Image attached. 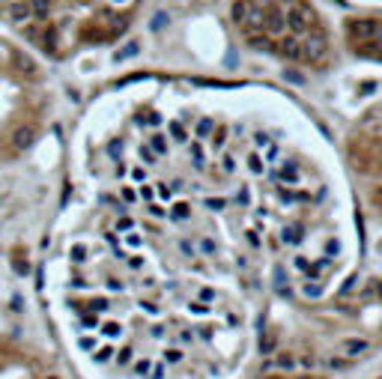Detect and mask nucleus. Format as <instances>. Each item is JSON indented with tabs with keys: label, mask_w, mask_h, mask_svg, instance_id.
I'll use <instances>...</instances> for the list:
<instances>
[{
	"label": "nucleus",
	"mask_w": 382,
	"mask_h": 379,
	"mask_svg": "<svg viewBox=\"0 0 382 379\" xmlns=\"http://www.w3.org/2000/svg\"><path fill=\"white\" fill-rule=\"evenodd\" d=\"M120 230H131V218H123L120 221Z\"/></svg>",
	"instance_id": "obj_20"
},
{
	"label": "nucleus",
	"mask_w": 382,
	"mask_h": 379,
	"mask_svg": "<svg viewBox=\"0 0 382 379\" xmlns=\"http://www.w3.org/2000/svg\"><path fill=\"white\" fill-rule=\"evenodd\" d=\"M248 9H251V3H248V0H236V3H233V9H230L233 21H236V24H242V21H245V15H248Z\"/></svg>",
	"instance_id": "obj_4"
},
{
	"label": "nucleus",
	"mask_w": 382,
	"mask_h": 379,
	"mask_svg": "<svg viewBox=\"0 0 382 379\" xmlns=\"http://www.w3.org/2000/svg\"><path fill=\"white\" fill-rule=\"evenodd\" d=\"M150 215H156V218H161V215H164V209H161V206H156V203H153V206H150Z\"/></svg>",
	"instance_id": "obj_19"
},
{
	"label": "nucleus",
	"mask_w": 382,
	"mask_h": 379,
	"mask_svg": "<svg viewBox=\"0 0 382 379\" xmlns=\"http://www.w3.org/2000/svg\"><path fill=\"white\" fill-rule=\"evenodd\" d=\"M170 134H173V137H176V140H185V131H182V126H179V123H176V120H173V123H170Z\"/></svg>",
	"instance_id": "obj_13"
},
{
	"label": "nucleus",
	"mask_w": 382,
	"mask_h": 379,
	"mask_svg": "<svg viewBox=\"0 0 382 379\" xmlns=\"http://www.w3.org/2000/svg\"><path fill=\"white\" fill-rule=\"evenodd\" d=\"M24 36H27L30 42H39V30H36L33 24H27V27H24Z\"/></svg>",
	"instance_id": "obj_14"
},
{
	"label": "nucleus",
	"mask_w": 382,
	"mask_h": 379,
	"mask_svg": "<svg viewBox=\"0 0 382 379\" xmlns=\"http://www.w3.org/2000/svg\"><path fill=\"white\" fill-rule=\"evenodd\" d=\"M191 158H194L197 167H203V150H200V144H191Z\"/></svg>",
	"instance_id": "obj_12"
},
{
	"label": "nucleus",
	"mask_w": 382,
	"mask_h": 379,
	"mask_svg": "<svg viewBox=\"0 0 382 379\" xmlns=\"http://www.w3.org/2000/svg\"><path fill=\"white\" fill-rule=\"evenodd\" d=\"M108 153H111V156H120V153H123V144H120V140H114V144L108 147Z\"/></svg>",
	"instance_id": "obj_16"
},
{
	"label": "nucleus",
	"mask_w": 382,
	"mask_h": 379,
	"mask_svg": "<svg viewBox=\"0 0 382 379\" xmlns=\"http://www.w3.org/2000/svg\"><path fill=\"white\" fill-rule=\"evenodd\" d=\"M33 15V6L27 0H15V3H9V18L12 21H27Z\"/></svg>",
	"instance_id": "obj_3"
},
{
	"label": "nucleus",
	"mask_w": 382,
	"mask_h": 379,
	"mask_svg": "<svg viewBox=\"0 0 382 379\" xmlns=\"http://www.w3.org/2000/svg\"><path fill=\"white\" fill-rule=\"evenodd\" d=\"M352 39V48L361 57L382 60V21L379 18H352L347 24Z\"/></svg>",
	"instance_id": "obj_1"
},
{
	"label": "nucleus",
	"mask_w": 382,
	"mask_h": 379,
	"mask_svg": "<svg viewBox=\"0 0 382 379\" xmlns=\"http://www.w3.org/2000/svg\"><path fill=\"white\" fill-rule=\"evenodd\" d=\"M215 128V123L209 120V117H203V120H197V137H209V131Z\"/></svg>",
	"instance_id": "obj_7"
},
{
	"label": "nucleus",
	"mask_w": 382,
	"mask_h": 379,
	"mask_svg": "<svg viewBox=\"0 0 382 379\" xmlns=\"http://www.w3.org/2000/svg\"><path fill=\"white\" fill-rule=\"evenodd\" d=\"M140 158H144L147 164H153V158H156V153H153L150 147H140Z\"/></svg>",
	"instance_id": "obj_15"
},
{
	"label": "nucleus",
	"mask_w": 382,
	"mask_h": 379,
	"mask_svg": "<svg viewBox=\"0 0 382 379\" xmlns=\"http://www.w3.org/2000/svg\"><path fill=\"white\" fill-rule=\"evenodd\" d=\"M33 140H36V131H33L30 126H18L12 131V147H15V150H30Z\"/></svg>",
	"instance_id": "obj_2"
},
{
	"label": "nucleus",
	"mask_w": 382,
	"mask_h": 379,
	"mask_svg": "<svg viewBox=\"0 0 382 379\" xmlns=\"http://www.w3.org/2000/svg\"><path fill=\"white\" fill-rule=\"evenodd\" d=\"M33 12L39 15V18H48V6H51V0H30Z\"/></svg>",
	"instance_id": "obj_8"
},
{
	"label": "nucleus",
	"mask_w": 382,
	"mask_h": 379,
	"mask_svg": "<svg viewBox=\"0 0 382 379\" xmlns=\"http://www.w3.org/2000/svg\"><path fill=\"white\" fill-rule=\"evenodd\" d=\"M167 21H170V15H167V12H156V15H153V21H150V27H153V30H161Z\"/></svg>",
	"instance_id": "obj_9"
},
{
	"label": "nucleus",
	"mask_w": 382,
	"mask_h": 379,
	"mask_svg": "<svg viewBox=\"0 0 382 379\" xmlns=\"http://www.w3.org/2000/svg\"><path fill=\"white\" fill-rule=\"evenodd\" d=\"M188 215H191L188 203H176V206H173V218H179V221H182V218H188Z\"/></svg>",
	"instance_id": "obj_11"
},
{
	"label": "nucleus",
	"mask_w": 382,
	"mask_h": 379,
	"mask_svg": "<svg viewBox=\"0 0 382 379\" xmlns=\"http://www.w3.org/2000/svg\"><path fill=\"white\" fill-rule=\"evenodd\" d=\"M69 257H72L75 263H84V260H87V245H72Z\"/></svg>",
	"instance_id": "obj_10"
},
{
	"label": "nucleus",
	"mask_w": 382,
	"mask_h": 379,
	"mask_svg": "<svg viewBox=\"0 0 382 379\" xmlns=\"http://www.w3.org/2000/svg\"><path fill=\"white\" fill-rule=\"evenodd\" d=\"M150 150H153V153H159V156H164V153H167L164 134H153V137H150Z\"/></svg>",
	"instance_id": "obj_6"
},
{
	"label": "nucleus",
	"mask_w": 382,
	"mask_h": 379,
	"mask_svg": "<svg viewBox=\"0 0 382 379\" xmlns=\"http://www.w3.org/2000/svg\"><path fill=\"white\" fill-rule=\"evenodd\" d=\"M221 167H224V173H230V170H233V158L224 156V158H221Z\"/></svg>",
	"instance_id": "obj_17"
},
{
	"label": "nucleus",
	"mask_w": 382,
	"mask_h": 379,
	"mask_svg": "<svg viewBox=\"0 0 382 379\" xmlns=\"http://www.w3.org/2000/svg\"><path fill=\"white\" fill-rule=\"evenodd\" d=\"M212 144H215V150H221V147H224V131H218V134L212 137Z\"/></svg>",
	"instance_id": "obj_18"
},
{
	"label": "nucleus",
	"mask_w": 382,
	"mask_h": 379,
	"mask_svg": "<svg viewBox=\"0 0 382 379\" xmlns=\"http://www.w3.org/2000/svg\"><path fill=\"white\" fill-rule=\"evenodd\" d=\"M137 51H140V45H137V42H128L126 48H120V51L114 54V60H117V63H123V60H128V57H134Z\"/></svg>",
	"instance_id": "obj_5"
}]
</instances>
